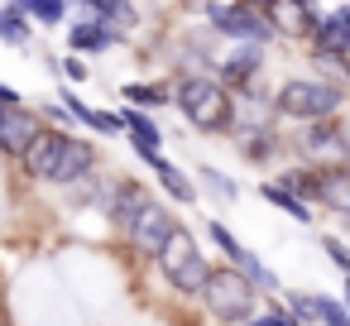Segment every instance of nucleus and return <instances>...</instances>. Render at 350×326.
<instances>
[{
	"mask_svg": "<svg viewBox=\"0 0 350 326\" xmlns=\"http://www.w3.org/2000/svg\"><path fill=\"white\" fill-rule=\"evenodd\" d=\"M173 106L202 135H235V106H240V96L221 77H211V72H183L173 82Z\"/></svg>",
	"mask_w": 350,
	"mask_h": 326,
	"instance_id": "nucleus-1",
	"label": "nucleus"
},
{
	"mask_svg": "<svg viewBox=\"0 0 350 326\" xmlns=\"http://www.w3.org/2000/svg\"><path fill=\"white\" fill-rule=\"evenodd\" d=\"M202 307L211 312V321L221 326H250L259 316V283L230 264H216L206 293H202Z\"/></svg>",
	"mask_w": 350,
	"mask_h": 326,
	"instance_id": "nucleus-2",
	"label": "nucleus"
},
{
	"mask_svg": "<svg viewBox=\"0 0 350 326\" xmlns=\"http://www.w3.org/2000/svg\"><path fill=\"white\" fill-rule=\"evenodd\" d=\"M278 116L283 120H297V125H317V120H336L340 106H345V92L326 77H288L278 92Z\"/></svg>",
	"mask_w": 350,
	"mask_h": 326,
	"instance_id": "nucleus-3",
	"label": "nucleus"
},
{
	"mask_svg": "<svg viewBox=\"0 0 350 326\" xmlns=\"http://www.w3.org/2000/svg\"><path fill=\"white\" fill-rule=\"evenodd\" d=\"M154 264H159V273L168 278V288L183 293V297H202L206 283H211V273H216V264L202 254V245H197V235H192L187 226L168 240V249H163Z\"/></svg>",
	"mask_w": 350,
	"mask_h": 326,
	"instance_id": "nucleus-4",
	"label": "nucleus"
},
{
	"mask_svg": "<svg viewBox=\"0 0 350 326\" xmlns=\"http://www.w3.org/2000/svg\"><path fill=\"white\" fill-rule=\"evenodd\" d=\"M202 10H206V25L211 34L230 39V44H273L278 29L273 20L259 10V5H245V0H202Z\"/></svg>",
	"mask_w": 350,
	"mask_h": 326,
	"instance_id": "nucleus-5",
	"label": "nucleus"
},
{
	"mask_svg": "<svg viewBox=\"0 0 350 326\" xmlns=\"http://www.w3.org/2000/svg\"><path fill=\"white\" fill-rule=\"evenodd\" d=\"M178 230H183L178 211H168V202H159V197H154V202H149V206L135 216V226L125 230V245H130L139 259H159Z\"/></svg>",
	"mask_w": 350,
	"mask_h": 326,
	"instance_id": "nucleus-6",
	"label": "nucleus"
},
{
	"mask_svg": "<svg viewBox=\"0 0 350 326\" xmlns=\"http://www.w3.org/2000/svg\"><path fill=\"white\" fill-rule=\"evenodd\" d=\"M206 240H211V245L221 249V259H226L230 269L250 273V278L259 283V293H283V278H278V273H273V269H269V264H264L259 254H250V249L240 245V235H235V230H230L226 221H216V216H211V221H206Z\"/></svg>",
	"mask_w": 350,
	"mask_h": 326,
	"instance_id": "nucleus-7",
	"label": "nucleus"
},
{
	"mask_svg": "<svg viewBox=\"0 0 350 326\" xmlns=\"http://www.w3.org/2000/svg\"><path fill=\"white\" fill-rule=\"evenodd\" d=\"M68 144H72V130H44V139L20 159V173H25L29 182H49V187H58L63 163H68Z\"/></svg>",
	"mask_w": 350,
	"mask_h": 326,
	"instance_id": "nucleus-8",
	"label": "nucleus"
},
{
	"mask_svg": "<svg viewBox=\"0 0 350 326\" xmlns=\"http://www.w3.org/2000/svg\"><path fill=\"white\" fill-rule=\"evenodd\" d=\"M297 154H302V159H321V163H350V125H345L340 116H336V120L302 125Z\"/></svg>",
	"mask_w": 350,
	"mask_h": 326,
	"instance_id": "nucleus-9",
	"label": "nucleus"
},
{
	"mask_svg": "<svg viewBox=\"0 0 350 326\" xmlns=\"http://www.w3.org/2000/svg\"><path fill=\"white\" fill-rule=\"evenodd\" d=\"M149 202H154V197H149L144 182H135V178H111V182H106V197H101V211H106L111 226L125 235V230L135 226V216H139Z\"/></svg>",
	"mask_w": 350,
	"mask_h": 326,
	"instance_id": "nucleus-10",
	"label": "nucleus"
},
{
	"mask_svg": "<svg viewBox=\"0 0 350 326\" xmlns=\"http://www.w3.org/2000/svg\"><path fill=\"white\" fill-rule=\"evenodd\" d=\"M39 139H44V120H39L29 106L5 111V120H0V154H5V159H15V163H20Z\"/></svg>",
	"mask_w": 350,
	"mask_h": 326,
	"instance_id": "nucleus-11",
	"label": "nucleus"
},
{
	"mask_svg": "<svg viewBox=\"0 0 350 326\" xmlns=\"http://www.w3.org/2000/svg\"><path fill=\"white\" fill-rule=\"evenodd\" d=\"M264 15L273 20V29L283 39H307V44H312V34L321 25V10L312 5V0H269Z\"/></svg>",
	"mask_w": 350,
	"mask_h": 326,
	"instance_id": "nucleus-12",
	"label": "nucleus"
},
{
	"mask_svg": "<svg viewBox=\"0 0 350 326\" xmlns=\"http://www.w3.org/2000/svg\"><path fill=\"white\" fill-rule=\"evenodd\" d=\"M312 53H317L321 63H336V68L350 58V5L321 15V25H317V34H312Z\"/></svg>",
	"mask_w": 350,
	"mask_h": 326,
	"instance_id": "nucleus-13",
	"label": "nucleus"
},
{
	"mask_svg": "<svg viewBox=\"0 0 350 326\" xmlns=\"http://www.w3.org/2000/svg\"><path fill=\"white\" fill-rule=\"evenodd\" d=\"M125 39H130L125 29L82 15V20H72V29H68V53H106L111 44H125Z\"/></svg>",
	"mask_w": 350,
	"mask_h": 326,
	"instance_id": "nucleus-14",
	"label": "nucleus"
},
{
	"mask_svg": "<svg viewBox=\"0 0 350 326\" xmlns=\"http://www.w3.org/2000/svg\"><path fill=\"white\" fill-rule=\"evenodd\" d=\"M259 68H264V49H259V44H240L235 53H226V58L216 63V77H221L230 92H240V87H250V82L259 77Z\"/></svg>",
	"mask_w": 350,
	"mask_h": 326,
	"instance_id": "nucleus-15",
	"label": "nucleus"
},
{
	"mask_svg": "<svg viewBox=\"0 0 350 326\" xmlns=\"http://www.w3.org/2000/svg\"><path fill=\"white\" fill-rule=\"evenodd\" d=\"M125 116V130H130V144H135V154L144 159V163H154L159 154H163V130L149 120V111H120Z\"/></svg>",
	"mask_w": 350,
	"mask_h": 326,
	"instance_id": "nucleus-16",
	"label": "nucleus"
},
{
	"mask_svg": "<svg viewBox=\"0 0 350 326\" xmlns=\"http://www.w3.org/2000/svg\"><path fill=\"white\" fill-rule=\"evenodd\" d=\"M321 206L350 221V163H321Z\"/></svg>",
	"mask_w": 350,
	"mask_h": 326,
	"instance_id": "nucleus-17",
	"label": "nucleus"
},
{
	"mask_svg": "<svg viewBox=\"0 0 350 326\" xmlns=\"http://www.w3.org/2000/svg\"><path fill=\"white\" fill-rule=\"evenodd\" d=\"M77 10L101 20V25H116V29H135L139 25V10H135V0H77Z\"/></svg>",
	"mask_w": 350,
	"mask_h": 326,
	"instance_id": "nucleus-18",
	"label": "nucleus"
},
{
	"mask_svg": "<svg viewBox=\"0 0 350 326\" xmlns=\"http://www.w3.org/2000/svg\"><path fill=\"white\" fill-rule=\"evenodd\" d=\"M149 168H154L159 187H163V192H168V197H173L178 206H192V202H197V182H192V178H187V173H183V168H178L173 159H163V154H159V159H154Z\"/></svg>",
	"mask_w": 350,
	"mask_h": 326,
	"instance_id": "nucleus-19",
	"label": "nucleus"
},
{
	"mask_svg": "<svg viewBox=\"0 0 350 326\" xmlns=\"http://www.w3.org/2000/svg\"><path fill=\"white\" fill-rule=\"evenodd\" d=\"M259 197H264V202H273V206H278L288 221H297V226H312V221H317V206H312V202H302L297 192H288V187H283V182H273V178H269V182H259Z\"/></svg>",
	"mask_w": 350,
	"mask_h": 326,
	"instance_id": "nucleus-20",
	"label": "nucleus"
},
{
	"mask_svg": "<svg viewBox=\"0 0 350 326\" xmlns=\"http://www.w3.org/2000/svg\"><path fill=\"white\" fill-rule=\"evenodd\" d=\"M273 182H283L288 192H297L302 202L321 206V163H297V168H283Z\"/></svg>",
	"mask_w": 350,
	"mask_h": 326,
	"instance_id": "nucleus-21",
	"label": "nucleus"
},
{
	"mask_svg": "<svg viewBox=\"0 0 350 326\" xmlns=\"http://www.w3.org/2000/svg\"><path fill=\"white\" fill-rule=\"evenodd\" d=\"M120 96H125L135 111H159V106L173 101V87H163V82H125Z\"/></svg>",
	"mask_w": 350,
	"mask_h": 326,
	"instance_id": "nucleus-22",
	"label": "nucleus"
},
{
	"mask_svg": "<svg viewBox=\"0 0 350 326\" xmlns=\"http://www.w3.org/2000/svg\"><path fill=\"white\" fill-rule=\"evenodd\" d=\"M29 39H34V20L20 15L15 5H0V44H5V49H25Z\"/></svg>",
	"mask_w": 350,
	"mask_h": 326,
	"instance_id": "nucleus-23",
	"label": "nucleus"
},
{
	"mask_svg": "<svg viewBox=\"0 0 350 326\" xmlns=\"http://www.w3.org/2000/svg\"><path fill=\"white\" fill-rule=\"evenodd\" d=\"M240 154H245L250 163H269V159L283 154V139H278L273 130H259V135H245V139H240Z\"/></svg>",
	"mask_w": 350,
	"mask_h": 326,
	"instance_id": "nucleus-24",
	"label": "nucleus"
},
{
	"mask_svg": "<svg viewBox=\"0 0 350 326\" xmlns=\"http://www.w3.org/2000/svg\"><path fill=\"white\" fill-rule=\"evenodd\" d=\"M197 187H202L206 197H216V202H235V197H240V182L226 178L221 168H197Z\"/></svg>",
	"mask_w": 350,
	"mask_h": 326,
	"instance_id": "nucleus-25",
	"label": "nucleus"
},
{
	"mask_svg": "<svg viewBox=\"0 0 350 326\" xmlns=\"http://www.w3.org/2000/svg\"><path fill=\"white\" fill-rule=\"evenodd\" d=\"M288 312L302 321V326H321V312H317V293H288Z\"/></svg>",
	"mask_w": 350,
	"mask_h": 326,
	"instance_id": "nucleus-26",
	"label": "nucleus"
},
{
	"mask_svg": "<svg viewBox=\"0 0 350 326\" xmlns=\"http://www.w3.org/2000/svg\"><path fill=\"white\" fill-rule=\"evenodd\" d=\"M29 20H39L44 29H58V25L68 20V0H34V10H29Z\"/></svg>",
	"mask_w": 350,
	"mask_h": 326,
	"instance_id": "nucleus-27",
	"label": "nucleus"
},
{
	"mask_svg": "<svg viewBox=\"0 0 350 326\" xmlns=\"http://www.w3.org/2000/svg\"><path fill=\"white\" fill-rule=\"evenodd\" d=\"M321 249H326V259L340 269V278L350 273V240H340V235H321Z\"/></svg>",
	"mask_w": 350,
	"mask_h": 326,
	"instance_id": "nucleus-28",
	"label": "nucleus"
},
{
	"mask_svg": "<svg viewBox=\"0 0 350 326\" xmlns=\"http://www.w3.org/2000/svg\"><path fill=\"white\" fill-rule=\"evenodd\" d=\"M250 326H302V321H297L288 307H264V312H259Z\"/></svg>",
	"mask_w": 350,
	"mask_h": 326,
	"instance_id": "nucleus-29",
	"label": "nucleus"
},
{
	"mask_svg": "<svg viewBox=\"0 0 350 326\" xmlns=\"http://www.w3.org/2000/svg\"><path fill=\"white\" fill-rule=\"evenodd\" d=\"M58 72H63V77H68V82H87V63H82V58H77V53H68V58H63V68H58Z\"/></svg>",
	"mask_w": 350,
	"mask_h": 326,
	"instance_id": "nucleus-30",
	"label": "nucleus"
},
{
	"mask_svg": "<svg viewBox=\"0 0 350 326\" xmlns=\"http://www.w3.org/2000/svg\"><path fill=\"white\" fill-rule=\"evenodd\" d=\"M0 106H10V111H15V106H25V96H20L10 82H0Z\"/></svg>",
	"mask_w": 350,
	"mask_h": 326,
	"instance_id": "nucleus-31",
	"label": "nucleus"
},
{
	"mask_svg": "<svg viewBox=\"0 0 350 326\" xmlns=\"http://www.w3.org/2000/svg\"><path fill=\"white\" fill-rule=\"evenodd\" d=\"M340 297H345V307H350V273L340 278Z\"/></svg>",
	"mask_w": 350,
	"mask_h": 326,
	"instance_id": "nucleus-32",
	"label": "nucleus"
},
{
	"mask_svg": "<svg viewBox=\"0 0 350 326\" xmlns=\"http://www.w3.org/2000/svg\"><path fill=\"white\" fill-rule=\"evenodd\" d=\"M245 5H259V10H264V5H269V0H245Z\"/></svg>",
	"mask_w": 350,
	"mask_h": 326,
	"instance_id": "nucleus-33",
	"label": "nucleus"
},
{
	"mask_svg": "<svg viewBox=\"0 0 350 326\" xmlns=\"http://www.w3.org/2000/svg\"><path fill=\"white\" fill-rule=\"evenodd\" d=\"M5 111H10V106H0V120H5Z\"/></svg>",
	"mask_w": 350,
	"mask_h": 326,
	"instance_id": "nucleus-34",
	"label": "nucleus"
},
{
	"mask_svg": "<svg viewBox=\"0 0 350 326\" xmlns=\"http://www.w3.org/2000/svg\"><path fill=\"white\" fill-rule=\"evenodd\" d=\"M0 326H5V316H0Z\"/></svg>",
	"mask_w": 350,
	"mask_h": 326,
	"instance_id": "nucleus-35",
	"label": "nucleus"
}]
</instances>
